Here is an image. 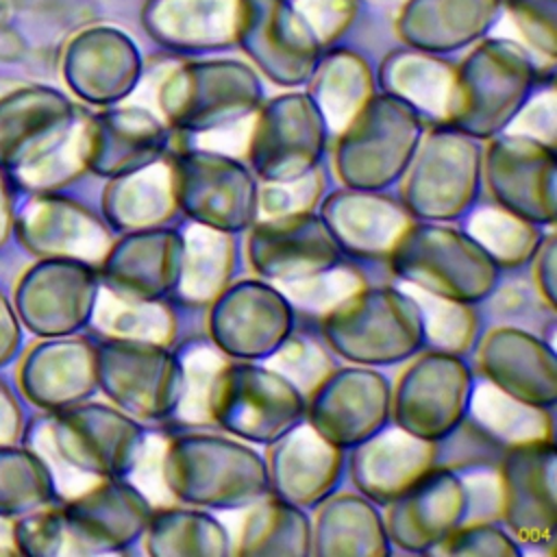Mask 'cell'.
Returning <instances> with one entry per match:
<instances>
[{
    "label": "cell",
    "mask_w": 557,
    "mask_h": 557,
    "mask_svg": "<svg viewBox=\"0 0 557 557\" xmlns=\"http://www.w3.org/2000/svg\"><path fill=\"white\" fill-rule=\"evenodd\" d=\"M107 350L109 394L135 416L157 420L172 413L183 396V368L161 344L117 342Z\"/></svg>",
    "instance_id": "11"
},
{
    "label": "cell",
    "mask_w": 557,
    "mask_h": 557,
    "mask_svg": "<svg viewBox=\"0 0 557 557\" xmlns=\"http://www.w3.org/2000/svg\"><path fill=\"white\" fill-rule=\"evenodd\" d=\"M481 368L503 394L546 409L555 403V355L542 339L520 329H494L481 346Z\"/></svg>",
    "instance_id": "13"
},
{
    "label": "cell",
    "mask_w": 557,
    "mask_h": 557,
    "mask_svg": "<svg viewBox=\"0 0 557 557\" xmlns=\"http://www.w3.org/2000/svg\"><path fill=\"white\" fill-rule=\"evenodd\" d=\"M487 183L505 211L531 224H553L555 165L550 150L527 144L522 154L511 148L492 154Z\"/></svg>",
    "instance_id": "18"
},
{
    "label": "cell",
    "mask_w": 557,
    "mask_h": 557,
    "mask_svg": "<svg viewBox=\"0 0 557 557\" xmlns=\"http://www.w3.org/2000/svg\"><path fill=\"white\" fill-rule=\"evenodd\" d=\"M207 413L233 435L272 444L298 426L305 398L278 370L235 363L215 372L207 394Z\"/></svg>",
    "instance_id": "4"
},
{
    "label": "cell",
    "mask_w": 557,
    "mask_h": 557,
    "mask_svg": "<svg viewBox=\"0 0 557 557\" xmlns=\"http://www.w3.org/2000/svg\"><path fill=\"white\" fill-rule=\"evenodd\" d=\"M468 511V490L450 468H433L392 500L387 531L405 550L440 546Z\"/></svg>",
    "instance_id": "12"
},
{
    "label": "cell",
    "mask_w": 557,
    "mask_h": 557,
    "mask_svg": "<svg viewBox=\"0 0 557 557\" xmlns=\"http://www.w3.org/2000/svg\"><path fill=\"white\" fill-rule=\"evenodd\" d=\"M117 224L126 228H159L176 213L174 172L165 165H152L135 172L120 183L115 205Z\"/></svg>",
    "instance_id": "24"
},
{
    "label": "cell",
    "mask_w": 557,
    "mask_h": 557,
    "mask_svg": "<svg viewBox=\"0 0 557 557\" xmlns=\"http://www.w3.org/2000/svg\"><path fill=\"white\" fill-rule=\"evenodd\" d=\"M294 183H296V187H287V183H283V187L261 191V196H259L261 209L270 215L305 213L320 196L318 189L322 187V183L315 178H305V176L296 178Z\"/></svg>",
    "instance_id": "29"
},
{
    "label": "cell",
    "mask_w": 557,
    "mask_h": 557,
    "mask_svg": "<svg viewBox=\"0 0 557 557\" xmlns=\"http://www.w3.org/2000/svg\"><path fill=\"white\" fill-rule=\"evenodd\" d=\"M235 268V246L224 231H215L202 224L189 228L183 239V263L176 289L187 302L213 300Z\"/></svg>",
    "instance_id": "21"
},
{
    "label": "cell",
    "mask_w": 557,
    "mask_h": 557,
    "mask_svg": "<svg viewBox=\"0 0 557 557\" xmlns=\"http://www.w3.org/2000/svg\"><path fill=\"white\" fill-rule=\"evenodd\" d=\"M239 553L246 555H307L311 531L307 516L287 500L259 505L242 529Z\"/></svg>",
    "instance_id": "23"
},
{
    "label": "cell",
    "mask_w": 557,
    "mask_h": 557,
    "mask_svg": "<svg viewBox=\"0 0 557 557\" xmlns=\"http://www.w3.org/2000/svg\"><path fill=\"white\" fill-rule=\"evenodd\" d=\"M442 550L450 555H520V546L490 522L457 527L442 542Z\"/></svg>",
    "instance_id": "28"
},
{
    "label": "cell",
    "mask_w": 557,
    "mask_h": 557,
    "mask_svg": "<svg viewBox=\"0 0 557 557\" xmlns=\"http://www.w3.org/2000/svg\"><path fill=\"white\" fill-rule=\"evenodd\" d=\"M152 555H226L228 533L215 518L189 509H161L148 520Z\"/></svg>",
    "instance_id": "22"
},
{
    "label": "cell",
    "mask_w": 557,
    "mask_h": 557,
    "mask_svg": "<svg viewBox=\"0 0 557 557\" xmlns=\"http://www.w3.org/2000/svg\"><path fill=\"white\" fill-rule=\"evenodd\" d=\"M437 440H420L407 431L376 433L352 457L355 483L376 503H392L420 476L437 468Z\"/></svg>",
    "instance_id": "14"
},
{
    "label": "cell",
    "mask_w": 557,
    "mask_h": 557,
    "mask_svg": "<svg viewBox=\"0 0 557 557\" xmlns=\"http://www.w3.org/2000/svg\"><path fill=\"white\" fill-rule=\"evenodd\" d=\"M485 405L479 400L474 409L479 413V422L483 429L498 437H513L516 444L531 442V440H550V426L542 420V409L524 405L503 392H492L490 387L479 394Z\"/></svg>",
    "instance_id": "26"
},
{
    "label": "cell",
    "mask_w": 557,
    "mask_h": 557,
    "mask_svg": "<svg viewBox=\"0 0 557 557\" xmlns=\"http://www.w3.org/2000/svg\"><path fill=\"white\" fill-rule=\"evenodd\" d=\"M476 152H450L437 146L418 161L405 185V209L424 220H453L463 215L476 198Z\"/></svg>",
    "instance_id": "17"
},
{
    "label": "cell",
    "mask_w": 557,
    "mask_h": 557,
    "mask_svg": "<svg viewBox=\"0 0 557 557\" xmlns=\"http://www.w3.org/2000/svg\"><path fill=\"white\" fill-rule=\"evenodd\" d=\"M472 400V374L461 359L429 352L398 379L394 418L398 429L420 440H444L457 429Z\"/></svg>",
    "instance_id": "5"
},
{
    "label": "cell",
    "mask_w": 557,
    "mask_h": 557,
    "mask_svg": "<svg viewBox=\"0 0 557 557\" xmlns=\"http://www.w3.org/2000/svg\"><path fill=\"white\" fill-rule=\"evenodd\" d=\"M250 265L268 278L296 283L339 265V244L311 213L274 215L257 224L248 239Z\"/></svg>",
    "instance_id": "10"
},
{
    "label": "cell",
    "mask_w": 557,
    "mask_h": 557,
    "mask_svg": "<svg viewBox=\"0 0 557 557\" xmlns=\"http://www.w3.org/2000/svg\"><path fill=\"white\" fill-rule=\"evenodd\" d=\"M163 479L183 503L220 509L244 507L270 485L265 463L252 448L200 433L172 440L163 457Z\"/></svg>",
    "instance_id": "1"
},
{
    "label": "cell",
    "mask_w": 557,
    "mask_h": 557,
    "mask_svg": "<svg viewBox=\"0 0 557 557\" xmlns=\"http://www.w3.org/2000/svg\"><path fill=\"white\" fill-rule=\"evenodd\" d=\"M324 335L350 361L394 363L422 344V307L389 287L352 292L326 318Z\"/></svg>",
    "instance_id": "3"
},
{
    "label": "cell",
    "mask_w": 557,
    "mask_h": 557,
    "mask_svg": "<svg viewBox=\"0 0 557 557\" xmlns=\"http://www.w3.org/2000/svg\"><path fill=\"white\" fill-rule=\"evenodd\" d=\"M183 263V237L168 228H148L128 237L109 263L111 285L126 300L154 302L176 289Z\"/></svg>",
    "instance_id": "16"
},
{
    "label": "cell",
    "mask_w": 557,
    "mask_h": 557,
    "mask_svg": "<svg viewBox=\"0 0 557 557\" xmlns=\"http://www.w3.org/2000/svg\"><path fill=\"white\" fill-rule=\"evenodd\" d=\"M535 257H537L535 276H537L542 298L546 300L548 307H553V300H555V289H553V285H555V237L553 235L542 237V242L535 250Z\"/></svg>",
    "instance_id": "30"
},
{
    "label": "cell",
    "mask_w": 557,
    "mask_h": 557,
    "mask_svg": "<svg viewBox=\"0 0 557 557\" xmlns=\"http://www.w3.org/2000/svg\"><path fill=\"white\" fill-rule=\"evenodd\" d=\"M500 509L507 527L531 544H550L555 533V446L520 442L500 459Z\"/></svg>",
    "instance_id": "8"
},
{
    "label": "cell",
    "mask_w": 557,
    "mask_h": 557,
    "mask_svg": "<svg viewBox=\"0 0 557 557\" xmlns=\"http://www.w3.org/2000/svg\"><path fill=\"white\" fill-rule=\"evenodd\" d=\"M389 405L385 376L372 370L346 368L315 383L309 422L333 446H357L385 426Z\"/></svg>",
    "instance_id": "7"
},
{
    "label": "cell",
    "mask_w": 557,
    "mask_h": 557,
    "mask_svg": "<svg viewBox=\"0 0 557 557\" xmlns=\"http://www.w3.org/2000/svg\"><path fill=\"white\" fill-rule=\"evenodd\" d=\"M311 550L320 555H383L389 553V546L376 509L363 498L344 494L320 511Z\"/></svg>",
    "instance_id": "20"
},
{
    "label": "cell",
    "mask_w": 557,
    "mask_h": 557,
    "mask_svg": "<svg viewBox=\"0 0 557 557\" xmlns=\"http://www.w3.org/2000/svg\"><path fill=\"white\" fill-rule=\"evenodd\" d=\"M389 255L398 276L442 300H483L498 281V263L487 250L448 226L411 224Z\"/></svg>",
    "instance_id": "2"
},
{
    "label": "cell",
    "mask_w": 557,
    "mask_h": 557,
    "mask_svg": "<svg viewBox=\"0 0 557 557\" xmlns=\"http://www.w3.org/2000/svg\"><path fill=\"white\" fill-rule=\"evenodd\" d=\"M468 224V235L474 237L496 263L509 268L527 263L542 242V233H537L531 222L503 207H485L472 213Z\"/></svg>",
    "instance_id": "25"
},
{
    "label": "cell",
    "mask_w": 557,
    "mask_h": 557,
    "mask_svg": "<svg viewBox=\"0 0 557 557\" xmlns=\"http://www.w3.org/2000/svg\"><path fill=\"white\" fill-rule=\"evenodd\" d=\"M435 309L437 311L429 315V329L424 333H429L433 344L442 346L440 350H466L476 331L474 313L468 307H463V302H444L442 298H437Z\"/></svg>",
    "instance_id": "27"
},
{
    "label": "cell",
    "mask_w": 557,
    "mask_h": 557,
    "mask_svg": "<svg viewBox=\"0 0 557 557\" xmlns=\"http://www.w3.org/2000/svg\"><path fill=\"white\" fill-rule=\"evenodd\" d=\"M322 213L339 248L363 257L392 252L411 226L405 205L374 191H342L329 196Z\"/></svg>",
    "instance_id": "15"
},
{
    "label": "cell",
    "mask_w": 557,
    "mask_h": 557,
    "mask_svg": "<svg viewBox=\"0 0 557 557\" xmlns=\"http://www.w3.org/2000/svg\"><path fill=\"white\" fill-rule=\"evenodd\" d=\"M172 172L176 202L198 224L235 233L255 220L259 196L248 172L235 161L187 154Z\"/></svg>",
    "instance_id": "6"
},
{
    "label": "cell",
    "mask_w": 557,
    "mask_h": 557,
    "mask_svg": "<svg viewBox=\"0 0 557 557\" xmlns=\"http://www.w3.org/2000/svg\"><path fill=\"white\" fill-rule=\"evenodd\" d=\"M272 453V483L276 494L292 505H315L324 498L342 470L337 446L311 426H294Z\"/></svg>",
    "instance_id": "19"
},
{
    "label": "cell",
    "mask_w": 557,
    "mask_h": 557,
    "mask_svg": "<svg viewBox=\"0 0 557 557\" xmlns=\"http://www.w3.org/2000/svg\"><path fill=\"white\" fill-rule=\"evenodd\" d=\"M292 320V307L281 292L244 281L215 296L209 326L224 352L255 359L283 348Z\"/></svg>",
    "instance_id": "9"
}]
</instances>
